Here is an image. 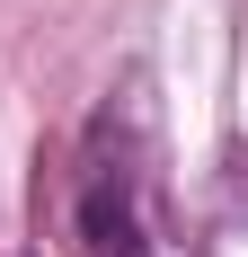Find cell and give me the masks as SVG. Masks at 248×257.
I'll return each instance as SVG.
<instances>
[{"mask_svg": "<svg viewBox=\"0 0 248 257\" xmlns=\"http://www.w3.org/2000/svg\"><path fill=\"white\" fill-rule=\"evenodd\" d=\"M80 248L89 257H151V231H142V204H133L124 169H98L80 186Z\"/></svg>", "mask_w": 248, "mask_h": 257, "instance_id": "obj_1", "label": "cell"}]
</instances>
